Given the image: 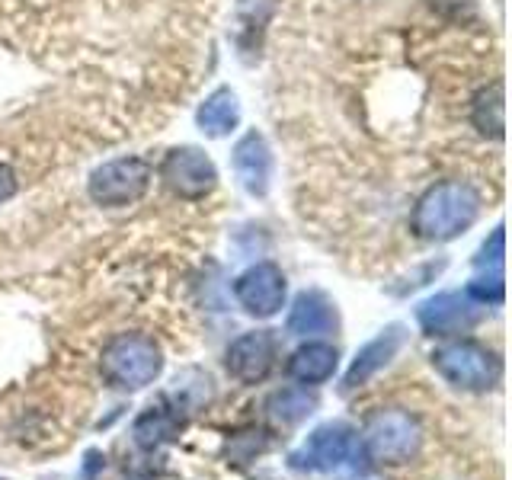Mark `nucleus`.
<instances>
[{
    "mask_svg": "<svg viewBox=\"0 0 512 480\" xmlns=\"http://www.w3.org/2000/svg\"><path fill=\"white\" fill-rule=\"evenodd\" d=\"M474 125L490 138H503V87L493 84L474 96Z\"/></svg>",
    "mask_w": 512,
    "mask_h": 480,
    "instance_id": "dca6fc26",
    "label": "nucleus"
},
{
    "mask_svg": "<svg viewBox=\"0 0 512 480\" xmlns=\"http://www.w3.org/2000/svg\"><path fill=\"white\" fill-rule=\"evenodd\" d=\"M468 295L477 304H500L503 301V276L493 272V276H480L468 285Z\"/></svg>",
    "mask_w": 512,
    "mask_h": 480,
    "instance_id": "6ab92c4d",
    "label": "nucleus"
},
{
    "mask_svg": "<svg viewBox=\"0 0 512 480\" xmlns=\"http://www.w3.org/2000/svg\"><path fill=\"white\" fill-rule=\"evenodd\" d=\"M234 173L250 196H266L272 183V151L260 132H247L234 144Z\"/></svg>",
    "mask_w": 512,
    "mask_h": 480,
    "instance_id": "9b49d317",
    "label": "nucleus"
},
{
    "mask_svg": "<svg viewBox=\"0 0 512 480\" xmlns=\"http://www.w3.org/2000/svg\"><path fill=\"white\" fill-rule=\"evenodd\" d=\"M288 333L314 340V336H327L336 330V308L324 292H304L295 298L292 314H288Z\"/></svg>",
    "mask_w": 512,
    "mask_h": 480,
    "instance_id": "f8f14e48",
    "label": "nucleus"
},
{
    "mask_svg": "<svg viewBox=\"0 0 512 480\" xmlns=\"http://www.w3.org/2000/svg\"><path fill=\"white\" fill-rule=\"evenodd\" d=\"M349 448H352L349 426L327 423V426H320L317 432H311V439L292 455V468H301V471H333L336 464L346 461Z\"/></svg>",
    "mask_w": 512,
    "mask_h": 480,
    "instance_id": "9d476101",
    "label": "nucleus"
},
{
    "mask_svg": "<svg viewBox=\"0 0 512 480\" xmlns=\"http://www.w3.org/2000/svg\"><path fill=\"white\" fill-rule=\"evenodd\" d=\"M234 295L253 317H272L285 304V272L276 263H256L237 279Z\"/></svg>",
    "mask_w": 512,
    "mask_h": 480,
    "instance_id": "0eeeda50",
    "label": "nucleus"
},
{
    "mask_svg": "<svg viewBox=\"0 0 512 480\" xmlns=\"http://www.w3.org/2000/svg\"><path fill=\"white\" fill-rule=\"evenodd\" d=\"M423 432L407 410H378L365 420L362 445L378 464H407L420 452Z\"/></svg>",
    "mask_w": 512,
    "mask_h": 480,
    "instance_id": "7ed1b4c3",
    "label": "nucleus"
},
{
    "mask_svg": "<svg viewBox=\"0 0 512 480\" xmlns=\"http://www.w3.org/2000/svg\"><path fill=\"white\" fill-rule=\"evenodd\" d=\"M432 365H436V372L448 384H455L461 391H487L500 381V372H503L500 356L474 340L448 343L436 349L432 352Z\"/></svg>",
    "mask_w": 512,
    "mask_h": 480,
    "instance_id": "20e7f679",
    "label": "nucleus"
},
{
    "mask_svg": "<svg viewBox=\"0 0 512 480\" xmlns=\"http://www.w3.org/2000/svg\"><path fill=\"white\" fill-rule=\"evenodd\" d=\"M314 394H308V388H285V391H276L269 397L266 410L276 416L279 423H301L304 416L314 410Z\"/></svg>",
    "mask_w": 512,
    "mask_h": 480,
    "instance_id": "f3484780",
    "label": "nucleus"
},
{
    "mask_svg": "<svg viewBox=\"0 0 512 480\" xmlns=\"http://www.w3.org/2000/svg\"><path fill=\"white\" fill-rule=\"evenodd\" d=\"M151 180H154V170L148 160L116 157V160H106V164H100L90 173L87 192L96 205L125 208V205H135L138 199H144Z\"/></svg>",
    "mask_w": 512,
    "mask_h": 480,
    "instance_id": "39448f33",
    "label": "nucleus"
},
{
    "mask_svg": "<svg viewBox=\"0 0 512 480\" xmlns=\"http://www.w3.org/2000/svg\"><path fill=\"white\" fill-rule=\"evenodd\" d=\"M176 432V420L170 413H164V410H151V413H144L141 420H138V426H135V439L141 442V445H157V442H164V439H170Z\"/></svg>",
    "mask_w": 512,
    "mask_h": 480,
    "instance_id": "a211bd4d",
    "label": "nucleus"
},
{
    "mask_svg": "<svg viewBox=\"0 0 512 480\" xmlns=\"http://www.w3.org/2000/svg\"><path fill=\"white\" fill-rule=\"evenodd\" d=\"M13 196H16V173L7 164H0V205Z\"/></svg>",
    "mask_w": 512,
    "mask_h": 480,
    "instance_id": "aec40b11",
    "label": "nucleus"
},
{
    "mask_svg": "<svg viewBox=\"0 0 512 480\" xmlns=\"http://www.w3.org/2000/svg\"><path fill=\"white\" fill-rule=\"evenodd\" d=\"M276 349H279L276 336L269 330H253L237 336L228 349V372L244 384L263 381L272 372V365H276Z\"/></svg>",
    "mask_w": 512,
    "mask_h": 480,
    "instance_id": "1a4fd4ad",
    "label": "nucleus"
},
{
    "mask_svg": "<svg viewBox=\"0 0 512 480\" xmlns=\"http://www.w3.org/2000/svg\"><path fill=\"white\" fill-rule=\"evenodd\" d=\"M199 128L208 138H228L234 128L240 125V103H237V93L221 87L212 96H205V103L196 112Z\"/></svg>",
    "mask_w": 512,
    "mask_h": 480,
    "instance_id": "4468645a",
    "label": "nucleus"
},
{
    "mask_svg": "<svg viewBox=\"0 0 512 480\" xmlns=\"http://www.w3.org/2000/svg\"><path fill=\"white\" fill-rule=\"evenodd\" d=\"M336 349L327 343H308L288 359V375L301 384H324L336 372Z\"/></svg>",
    "mask_w": 512,
    "mask_h": 480,
    "instance_id": "2eb2a0df",
    "label": "nucleus"
},
{
    "mask_svg": "<svg viewBox=\"0 0 512 480\" xmlns=\"http://www.w3.org/2000/svg\"><path fill=\"white\" fill-rule=\"evenodd\" d=\"M416 320L429 336H455L471 330L480 320V304L471 295H458V292H445L420 304Z\"/></svg>",
    "mask_w": 512,
    "mask_h": 480,
    "instance_id": "6e6552de",
    "label": "nucleus"
},
{
    "mask_svg": "<svg viewBox=\"0 0 512 480\" xmlns=\"http://www.w3.org/2000/svg\"><path fill=\"white\" fill-rule=\"evenodd\" d=\"M480 215V192L471 183L445 180L429 186L420 202L413 208V231L416 237L432 240V244H445L455 240L471 228Z\"/></svg>",
    "mask_w": 512,
    "mask_h": 480,
    "instance_id": "f257e3e1",
    "label": "nucleus"
},
{
    "mask_svg": "<svg viewBox=\"0 0 512 480\" xmlns=\"http://www.w3.org/2000/svg\"><path fill=\"white\" fill-rule=\"evenodd\" d=\"M103 375L112 388L122 391H138L160 375L164 368V356L160 346L154 343V336L148 333H119L116 340H109L103 349Z\"/></svg>",
    "mask_w": 512,
    "mask_h": 480,
    "instance_id": "f03ea898",
    "label": "nucleus"
},
{
    "mask_svg": "<svg viewBox=\"0 0 512 480\" xmlns=\"http://www.w3.org/2000/svg\"><path fill=\"white\" fill-rule=\"evenodd\" d=\"M160 180L180 199H205L218 186V170L212 157L199 148H173L160 164Z\"/></svg>",
    "mask_w": 512,
    "mask_h": 480,
    "instance_id": "423d86ee",
    "label": "nucleus"
},
{
    "mask_svg": "<svg viewBox=\"0 0 512 480\" xmlns=\"http://www.w3.org/2000/svg\"><path fill=\"white\" fill-rule=\"evenodd\" d=\"M400 346H404V327H388L381 336H375V340L356 356V362L349 365L346 388H362L368 378H372L375 372H381V368L397 356Z\"/></svg>",
    "mask_w": 512,
    "mask_h": 480,
    "instance_id": "ddd939ff",
    "label": "nucleus"
}]
</instances>
